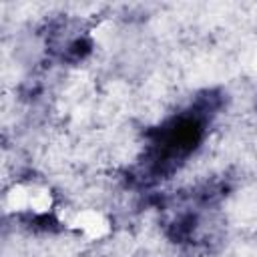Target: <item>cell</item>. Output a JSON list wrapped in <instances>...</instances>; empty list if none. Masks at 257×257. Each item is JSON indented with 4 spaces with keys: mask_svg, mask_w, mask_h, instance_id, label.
Segmentation results:
<instances>
[{
    "mask_svg": "<svg viewBox=\"0 0 257 257\" xmlns=\"http://www.w3.org/2000/svg\"><path fill=\"white\" fill-rule=\"evenodd\" d=\"M6 203L16 213L44 215L52 207V195L48 189L40 185H24L18 183L6 193Z\"/></svg>",
    "mask_w": 257,
    "mask_h": 257,
    "instance_id": "cell-1",
    "label": "cell"
},
{
    "mask_svg": "<svg viewBox=\"0 0 257 257\" xmlns=\"http://www.w3.org/2000/svg\"><path fill=\"white\" fill-rule=\"evenodd\" d=\"M70 227L80 237H84L88 241H96V239H102L110 231V221L96 209H82L72 215Z\"/></svg>",
    "mask_w": 257,
    "mask_h": 257,
    "instance_id": "cell-2",
    "label": "cell"
}]
</instances>
